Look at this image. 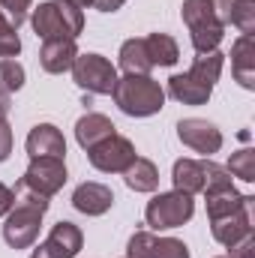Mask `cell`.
Here are the masks:
<instances>
[{"instance_id": "cell-36", "label": "cell", "mask_w": 255, "mask_h": 258, "mask_svg": "<svg viewBox=\"0 0 255 258\" xmlns=\"http://www.w3.org/2000/svg\"><path fill=\"white\" fill-rule=\"evenodd\" d=\"M69 3H75V6H81V9H84V6H93L96 0H69Z\"/></svg>"}, {"instance_id": "cell-37", "label": "cell", "mask_w": 255, "mask_h": 258, "mask_svg": "<svg viewBox=\"0 0 255 258\" xmlns=\"http://www.w3.org/2000/svg\"><path fill=\"white\" fill-rule=\"evenodd\" d=\"M219 258H231V255H219Z\"/></svg>"}, {"instance_id": "cell-33", "label": "cell", "mask_w": 255, "mask_h": 258, "mask_svg": "<svg viewBox=\"0 0 255 258\" xmlns=\"http://www.w3.org/2000/svg\"><path fill=\"white\" fill-rule=\"evenodd\" d=\"M213 3V9H216V15H219V21L222 24H228V18H231V6H234V0H210Z\"/></svg>"}, {"instance_id": "cell-6", "label": "cell", "mask_w": 255, "mask_h": 258, "mask_svg": "<svg viewBox=\"0 0 255 258\" xmlns=\"http://www.w3.org/2000/svg\"><path fill=\"white\" fill-rule=\"evenodd\" d=\"M192 213H195V201H192V195L180 192V189L153 195L147 201V207H144V219H147V225L153 231L180 228L192 219Z\"/></svg>"}, {"instance_id": "cell-22", "label": "cell", "mask_w": 255, "mask_h": 258, "mask_svg": "<svg viewBox=\"0 0 255 258\" xmlns=\"http://www.w3.org/2000/svg\"><path fill=\"white\" fill-rule=\"evenodd\" d=\"M207 201V219H219V216H228L240 207H246L252 201V195H240L234 186L231 189H219V192H207L204 195Z\"/></svg>"}, {"instance_id": "cell-1", "label": "cell", "mask_w": 255, "mask_h": 258, "mask_svg": "<svg viewBox=\"0 0 255 258\" xmlns=\"http://www.w3.org/2000/svg\"><path fill=\"white\" fill-rule=\"evenodd\" d=\"M48 198L45 195H36L24 186H18L15 192V204L12 210L6 213V222H3V240L12 246V249H27L36 243L39 237V228H42V216L48 210Z\"/></svg>"}, {"instance_id": "cell-32", "label": "cell", "mask_w": 255, "mask_h": 258, "mask_svg": "<svg viewBox=\"0 0 255 258\" xmlns=\"http://www.w3.org/2000/svg\"><path fill=\"white\" fill-rule=\"evenodd\" d=\"M255 246V234H249V237H243L237 246H231V258H249V249Z\"/></svg>"}, {"instance_id": "cell-19", "label": "cell", "mask_w": 255, "mask_h": 258, "mask_svg": "<svg viewBox=\"0 0 255 258\" xmlns=\"http://www.w3.org/2000/svg\"><path fill=\"white\" fill-rule=\"evenodd\" d=\"M171 180H174V189L186 195H195L204 189V162L198 159H177L174 168H171Z\"/></svg>"}, {"instance_id": "cell-20", "label": "cell", "mask_w": 255, "mask_h": 258, "mask_svg": "<svg viewBox=\"0 0 255 258\" xmlns=\"http://www.w3.org/2000/svg\"><path fill=\"white\" fill-rule=\"evenodd\" d=\"M123 180L132 192H153L159 186V168L144 159V156H135V162L123 171Z\"/></svg>"}, {"instance_id": "cell-11", "label": "cell", "mask_w": 255, "mask_h": 258, "mask_svg": "<svg viewBox=\"0 0 255 258\" xmlns=\"http://www.w3.org/2000/svg\"><path fill=\"white\" fill-rule=\"evenodd\" d=\"M81 243H84L81 228H78L75 222L60 219V222L51 228V234L45 237V243H39L30 258H75L81 252Z\"/></svg>"}, {"instance_id": "cell-14", "label": "cell", "mask_w": 255, "mask_h": 258, "mask_svg": "<svg viewBox=\"0 0 255 258\" xmlns=\"http://www.w3.org/2000/svg\"><path fill=\"white\" fill-rule=\"evenodd\" d=\"M24 147H27V156L30 159H39V156L63 159L66 156V138L54 123H36V126L30 129Z\"/></svg>"}, {"instance_id": "cell-2", "label": "cell", "mask_w": 255, "mask_h": 258, "mask_svg": "<svg viewBox=\"0 0 255 258\" xmlns=\"http://www.w3.org/2000/svg\"><path fill=\"white\" fill-rule=\"evenodd\" d=\"M225 63L222 51H210V54H198L195 63L189 66V72L171 75L168 78V93L171 99L183 102V105H204L219 81V72Z\"/></svg>"}, {"instance_id": "cell-31", "label": "cell", "mask_w": 255, "mask_h": 258, "mask_svg": "<svg viewBox=\"0 0 255 258\" xmlns=\"http://www.w3.org/2000/svg\"><path fill=\"white\" fill-rule=\"evenodd\" d=\"M15 204V189H9L6 183H0V216H6Z\"/></svg>"}, {"instance_id": "cell-3", "label": "cell", "mask_w": 255, "mask_h": 258, "mask_svg": "<svg viewBox=\"0 0 255 258\" xmlns=\"http://www.w3.org/2000/svg\"><path fill=\"white\" fill-rule=\"evenodd\" d=\"M111 96H114V105L129 117H150V114H159L165 105V90L150 75L126 72L123 78H117Z\"/></svg>"}, {"instance_id": "cell-12", "label": "cell", "mask_w": 255, "mask_h": 258, "mask_svg": "<svg viewBox=\"0 0 255 258\" xmlns=\"http://www.w3.org/2000/svg\"><path fill=\"white\" fill-rule=\"evenodd\" d=\"M177 138L195 150V153H204V156H210V153H216L219 147H222V132L213 126L210 120H201V117H186V120H180L177 123Z\"/></svg>"}, {"instance_id": "cell-28", "label": "cell", "mask_w": 255, "mask_h": 258, "mask_svg": "<svg viewBox=\"0 0 255 258\" xmlns=\"http://www.w3.org/2000/svg\"><path fill=\"white\" fill-rule=\"evenodd\" d=\"M21 51V39H18V30L6 21V15L0 12V57H18Z\"/></svg>"}, {"instance_id": "cell-16", "label": "cell", "mask_w": 255, "mask_h": 258, "mask_svg": "<svg viewBox=\"0 0 255 258\" xmlns=\"http://www.w3.org/2000/svg\"><path fill=\"white\" fill-rule=\"evenodd\" d=\"M75 57H78L75 39H45L42 51H39V66L51 75H60V72L72 69Z\"/></svg>"}, {"instance_id": "cell-26", "label": "cell", "mask_w": 255, "mask_h": 258, "mask_svg": "<svg viewBox=\"0 0 255 258\" xmlns=\"http://www.w3.org/2000/svg\"><path fill=\"white\" fill-rule=\"evenodd\" d=\"M234 183H231V174H228V168H222V165H216V162H210V159H204V189L201 192H219V189H231Z\"/></svg>"}, {"instance_id": "cell-29", "label": "cell", "mask_w": 255, "mask_h": 258, "mask_svg": "<svg viewBox=\"0 0 255 258\" xmlns=\"http://www.w3.org/2000/svg\"><path fill=\"white\" fill-rule=\"evenodd\" d=\"M30 3H33V0H0V12H3V15H6V21L18 30V27L24 24V18H27Z\"/></svg>"}, {"instance_id": "cell-13", "label": "cell", "mask_w": 255, "mask_h": 258, "mask_svg": "<svg viewBox=\"0 0 255 258\" xmlns=\"http://www.w3.org/2000/svg\"><path fill=\"white\" fill-rule=\"evenodd\" d=\"M210 231H213V237H216V243H222V246H237L243 237H249L252 234V201L246 204V207H240V210H234V213H228V216H219V219H210Z\"/></svg>"}, {"instance_id": "cell-35", "label": "cell", "mask_w": 255, "mask_h": 258, "mask_svg": "<svg viewBox=\"0 0 255 258\" xmlns=\"http://www.w3.org/2000/svg\"><path fill=\"white\" fill-rule=\"evenodd\" d=\"M9 108H12V102H9V93H3V90H0V120H6Z\"/></svg>"}, {"instance_id": "cell-34", "label": "cell", "mask_w": 255, "mask_h": 258, "mask_svg": "<svg viewBox=\"0 0 255 258\" xmlns=\"http://www.w3.org/2000/svg\"><path fill=\"white\" fill-rule=\"evenodd\" d=\"M123 3H126V0H96L93 6H96V9H102V12H117Z\"/></svg>"}, {"instance_id": "cell-9", "label": "cell", "mask_w": 255, "mask_h": 258, "mask_svg": "<svg viewBox=\"0 0 255 258\" xmlns=\"http://www.w3.org/2000/svg\"><path fill=\"white\" fill-rule=\"evenodd\" d=\"M66 183V162L63 159H54V156H39V159H30L24 177H21V186L30 189L36 195H57Z\"/></svg>"}, {"instance_id": "cell-23", "label": "cell", "mask_w": 255, "mask_h": 258, "mask_svg": "<svg viewBox=\"0 0 255 258\" xmlns=\"http://www.w3.org/2000/svg\"><path fill=\"white\" fill-rule=\"evenodd\" d=\"M144 45H147V57L153 66H174L180 60V48H177L174 36H168V33H150V36H144Z\"/></svg>"}, {"instance_id": "cell-8", "label": "cell", "mask_w": 255, "mask_h": 258, "mask_svg": "<svg viewBox=\"0 0 255 258\" xmlns=\"http://www.w3.org/2000/svg\"><path fill=\"white\" fill-rule=\"evenodd\" d=\"M135 156H138L135 153V144L129 138H123V135H117V132L87 150L90 165L96 171H102V174H123L129 165L135 162Z\"/></svg>"}, {"instance_id": "cell-10", "label": "cell", "mask_w": 255, "mask_h": 258, "mask_svg": "<svg viewBox=\"0 0 255 258\" xmlns=\"http://www.w3.org/2000/svg\"><path fill=\"white\" fill-rule=\"evenodd\" d=\"M126 258H189V246L177 237H156L150 231H135L126 243Z\"/></svg>"}, {"instance_id": "cell-24", "label": "cell", "mask_w": 255, "mask_h": 258, "mask_svg": "<svg viewBox=\"0 0 255 258\" xmlns=\"http://www.w3.org/2000/svg\"><path fill=\"white\" fill-rule=\"evenodd\" d=\"M24 66L18 63L15 57H3L0 60V90L3 93H15L24 87Z\"/></svg>"}, {"instance_id": "cell-4", "label": "cell", "mask_w": 255, "mask_h": 258, "mask_svg": "<svg viewBox=\"0 0 255 258\" xmlns=\"http://www.w3.org/2000/svg\"><path fill=\"white\" fill-rule=\"evenodd\" d=\"M30 24L42 42L45 39H75L84 30V12L81 6L69 0H45L33 9Z\"/></svg>"}, {"instance_id": "cell-7", "label": "cell", "mask_w": 255, "mask_h": 258, "mask_svg": "<svg viewBox=\"0 0 255 258\" xmlns=\"http://www.w3.org/2000/svg\"><path fill=\"white\" fill-rule=\"evenodd\" d=\"M69 72L72 81L87 93H111L117 84V69L102 54H78Z\"/></svg>"}, {"instance_id": "cell-15", "label": "cell", "mask_w": 255, "mask_h": 258, "mask_svg": "<svg viewBox=\"0 0 255 258\" xmlns=\"http://www.w3.org/2000/svg\"><path fill=\"white\" fill-rule=\"evenodd\" d=\"M111 204H114V192L96 180H87L72 192V207L84 216H102L111 210Z\"/></svg>"}, {"instance_id": "cell-27", "label": "cell", "mask_w": 255, "mask_h": 258, "mask_svg": "<svg viewBox=\"0 0 255 258\" xmlns=\"http://www.w3.org/2000/svg\"><path fill=\"white\" fill-rule=\"evenodd\" d=\"M228 24H234L240 33H249V36H252V30H255V0H234Z\"/></svg>"}, {"instance_id": "cell-21", "label": "cell", "mask_w": 255, "mask_h": 258, "mask_svg": "<svg viewBox=\"0 0 255 258\" xmlns=\"http://www.w3.org/2000/svg\"><path fill=\"white\" fill-rule=\"evenodd\" d=\"M117 60H120V69H123V72H132V75H150V69H153L150 57H147L144 36H138V39H126V42L120 45Z\"/></svg>"}, {"instance_id": "cell-30", "label": "cell", "mask_w": 255, "mask_h": 258, "mask_svg": "<svg viewBox=\"0 0 255 258\" xmlns=\"http://www.w3.org/2000/svg\"><path fill=\"white\" fill-rule=\"evenodd\" d=\"M9 153H12V126L0 120V162H6Z\"/></svg>"}, {"instance_id": "cell-5", "label": "cell", "mask_w": 255, "mask_h": 258, "mask_svg": "<svg viewBox=\"0 0 255 258\" xmlns=\"http://www.w3.org/2000/svg\"><path fill=\"white\" fill-rule=\"evenodd\" d=\"M180 18L189 27L192 48L198 54H210V51L219 48V42L225 36V24L219 21V15H216L210 0H183Z\"/></svg>"}, {"instance_id": "cell-18", "label": "cell", "mask_w": 255, "mask_h": 258, "mask_svg": "<svg viewBox=\"0 0 255 258\" xmlns=\"http://www.w3.org/2000/svg\"><path fill=\"white\" fill-rule=\"evenodd\" d=\"M117 129L114 123L105 117V114H96V111H87L84 117H78V123H75V141L84 147V150H90L93 144H99V141H105L108 135H114Z\"/></svg>"}, {"instance_id": "cell-25", "label": "cell", "mask_w": 255, "mask_h": 258, "mask_svg": "<svg viewBox=\"0 0 255 258\" xmlns=\"http://www.w3.org/2000/svg\"><path fill=\"white\" fill-rule=\"evenodd\" d=\"M228 174H231V177H240L243 183H252L255 180V150L243 147V150L231 153V159H228Z\"/></svg>"}, {"instance_id": "cell-17", "label": "cell", "mask_w": 255, "mask_h": 258, "mask_svg": "<svg viewBox=\"0 0 255 258\" xmlns=\"http://www.w3.org/2000/svg\"><path fill=\"white\" fill-rule=\"evenodd\" d=\"M231 72L240 81V87H246V90L255 87V36L243 33L231 45Z\"/></svg>"}]
</instances>
